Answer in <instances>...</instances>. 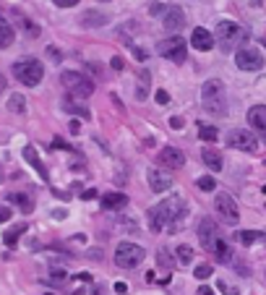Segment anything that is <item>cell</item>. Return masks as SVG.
Returning <instances> with one entry per match:
<instances>
[{"label": "cell", "instance_id": "obj_5", "mask_svg": "<svg viewBox=\"0 0 266 295\" xmlns=\"http://www.w3.org/2000/svg\"><path fill=\"white\" fill-rule=\"evenodd\" d=\"M13 76L18 78L24 86H37L44 76V65L37 58H21L13 63Z\"/></svg>", "mask_w": 266, "mask_h": 295}, {"label": "cell", "instance_id": "obj_42", "mask_svg": "<svg viewBox=\"0 0 266 295\" xmlns=\"http://www.w3.org/2000/svg\"><path fill=\"white\" fill-rule=\"evenodd\" d=\"M52 217H55V220H63V217H68V212H65V209H55Z\"/></svg>", "mask_w": 266, "mask_h": 295}, {"label": "cell", "instance_id": "obj_39", "mask_svg": "<svg viewBox=\"0 0 266 295\" xmlns=\"http://www.w3.org/2000/svg\"><path fill=\"white\" fill-rule=\"evenodd\" d=\"M68 131H71L73 136H78L81 133V123L78 120H71V123H68Z\"/></svg>", "mask_w": 266, "mask_h": 295}, {"label": "cell", "instance_id": "obj_19", "mask_svg": "<svg viewBox=\"0 0 266 295\" xmlns=\"http://www.w3.org/2000/svg\"><path fill=\"white\" fill-rule=\"evenodd\" d=\"M212 254H214V259L219 264H230V262H233V248H230V243L222 241V238L212 246Z\"/></svg>", "mask_w": 266, "mask_h": 295}, {"label": "cell", "instance_id": "obj_45", "mask_svg": "<svg viewBox=\"0 0 266 295\" xmlns=\"http://www.w3.org/2000/svg\"><path fill=\"white\" fill-rule=\"evenodd\" d=\"M47 52H50V58H52V60H60V52H57V50L52 47V44H50V47H47Z\"/></svg>", "mask_w": 266, "mask_h": 295}, {"label": "cell", "instance_id": "obj_12", "mask_svg": "<svg viewBox=\"0 0 266 295\" xmlns=\"http://www.w3.org/2000/svg\"><path fill=\"white\" fill-rule=\"evenodd\" d=\"M146 183L154 194H165V191L172 188V178L165 173V170H149L146 173Z\"/></svg>", "mask_w": 266, "mask_h": 295}, {"label": "cell", "instance_id": "obj_22", "mask_svg": "<svg viewBox=\"0 0 266 295\" xmlns=\"http://www.w3.org/2000/svg\"><path fill=\"white\" fill-rule=\"evenodd\" d=\"M201 160H204V165L209 167V170H214V173L222 170V154H219L217 149H204L201 152Z\"/></svg>", "mask_w": 266, "mask_h": 295}, {"label": "cell", "instance_id": "obj_51", "mask_svg": "<svg viewBox=\"0 0 266 295\" xmlns=\"http://www.w3.org/2000/svg\"><path fill=\"white\" fill-rule=\"evenodd\" d=\"M264 47H266V39H264Z\"/></svg>", "mask_w": 266, "mask_h": 295}, {"label": "cell", "instance_id": "obj_50", "mask_svg": "<svg viewBox=\"0 0 266 295\" xmlns=\"http://www.w3.org/2000/svg\"><path fill=\"white\" fill-rule=\"evenodd\" d=\"M99 3H110V0H99Z\"/></svg>", "mask_w": 266, "mask_h": 295}, {"label": "cell", "instance_id": "obj_49", "mask_svg": "<svg viewBox=\"0 0 266 295\" xmlns=\"http://www.w3.org/2000/svg\"><path fill=\"white\" fill-rule=\"evenodd\" d=\"M0 183H3V167H0Z\"/></svg>", "mask_w": 266, "mask_h": 295}, {"label": "cell", "instance_id": "obj_6", "mask_svg": "<svg viewBox=\"0 0 266 295\" xmlns=\"http://www.w3.org/2000/svg\"><path fill=\"white\" fill-rule=\"evenodd\" d=\"M60 84L65 86L68 94L78 97V99H84V97H89L91 92H94V81H91L89 76L78 73V71H63L60 73Z\"/></svg>", "mask_w": 266, "mask_h": 295}, {"label": "cell", "instance_id": "obj_41", "mask_svg": "<svg viewBox=\"0 0 266 295\" xmlns=\"http://www.w3.org/2000/svg\"><path fill=\"white\" fill-rule=\"evenodd\" d=\"M170 126H172V128H183V118H178V115L170 118Z\"/></svg>", "mask_w": 266, "mask_h": 295}, {"label": "cell", "instance_id": "obj_34", "mask_svg": "<svg viewBox=\"0 0 266 295\" xmlns=\"http://www.w3.org/2000/svg\"><path fill=\"white\" fill-rule=\"evenodd\" d=\"M217 290H219V293H225V295H240V290H238V288H230L225 280H219V282H217Z\"/></svg>", "mask_w": 266, "mask_h": 295}, {"label": "cell", "instance_id": "obj_29", "mask_svg": "<svg viewBox=\"0 0 266 295\" xmlns=\"http://www.w3.org/2000/svg\"><path fill=\"white\" fill-rule=\"evenodd\" d=\"M261 235L264 233H259V230H243V233H238V241L243 246H253L256 241H261Z\"/></svg>", "mask_w": 266, "mask_h": 295}, {"label": "cell", "instance_id": "obj_27", "mask_svg": "<svg viewBox=\"0 0 266 295\" xmlns=\"http://www.w3.org/2000/svg\"><path fill=\"white\" fill-rule=\"evenodd\" d=\"M175 254H178V264H183V267H188V264L193 262V256H196V254H193V248L186 246V243L178 246V251H175Z\"/></svg>", "mask_w": 266, "mask_h": 295}, {"label": "cell", "instance_id": "obj_44", "mask_svg": "<svg viewBox=\"0 0 266 295\" xmlns=\"http://www.w3.org/2000/svg\"><path fill=\"white\" fill-rule=\"evenodd\" d=\"M133 55H136L138 60H146V52H144L141 47H133Z\"/></svg>", "mask_w": 266, "mask_h": 295}, {"label": "cell", "instance_id": "obj_9", "mask_svg": "<svg viewBox=\"0 0 266 295\" xmlns=\"http://www.w3.org/2000/svg\"><path fill=\"white\" fill-rule=\"evenodd\" d=\"M235 63L240 71H261L264 68V55L259 47H240L235 52Z\"/></svg>", "mask_w": 266, "mask_h": 295}, {"label": "cell", "instance_id": "obj_33", "mask_svg": "<svg viewBox=\"0 0 266 295\" xmlns=\"http://www.w3.org/2000/svg\"><path fill=\"white\" fill-rule=\"evenodd\" d=\"M212 277V267L209 264H199L196 267V280H209Z\"/></svg>", "mask_w": 266, "mask_h": 295}, {"label": "cell", "instance_id": "obj_13", "mask_svg": "<svg viewBox=\"0 0 266 295\" xmlns=\"http://www.w3.org/2000/svg\"><path fill=\"white\" fill-rule=\"evenodd\" d=\"M159 165H165L167 170H180L186 165V154L175 146H165V149L159 152Z\"/></svg>", "mask_w": 266, "mask_h": 295}, {"label": "cell", "instance_id": "obj_24", "mask_svg": "<svg viewBox=\"0 0 266 295\" xmlns=\"http://www.w3.org/2000/svg\"><path fill=\"white\" fill-rule=\"evenodd\" d=\"M13 16H16V21H18V26H21V29H26L29 37H37V34H39V26H34V24H31V18L21 16V10H16V8H13Z\"/></svg>", "mask_w": 266, "mask_h": 295}, {"label": "cell", "instance_id": "obj_31", "mask_svg": "<svg viewBox=\"0 0 266 295\" xmlns=\"http://www.w3.org/2000/svg\"><path fill=\"white\" fill-rule=\"evenodd\" d=\"M199 136H201V141H217V128H212V126H201Z\"/></svg>", "mask_w": 266, "mask_h": 295}, {"label": "cell", "instance_id": "obj_10", "mask_svg": "<svg viewBox=\"0 0 266 295\" xmlns=\"http://www.w3.org/2000/svg\"><path fill=\"white\" fill-rule=\"evenodd\" d=\"M227 146H230V149H240V152H256L259 141H256V136H253L251 131L235 128V131H230V136H227Z\"/></svg>", "mask_w": 266, "mask_h": 295}, {"label": "cell", "instance_id": "obj_16", "mask_svg": "<svg viewBox=\"0 0 266 295\" xmlns=\"http://www.w3.org/2000/svg\"><path fill=\"white\" fill-rule=\"evenodd\" d=\"M21 154H24V160L37 170V175L42 178V180H47V167L42 165V160H39V154H37V149H34V146H24V149H21Z\"/></svg>", "mask_w": 266, "mask_h": 295}, {"label": "cell", "instance_id": "obj_2", "mask_svg": "<svg viewBox=\"0 0 266 295\" xmlns=\"http://www.w3.org/2000/svg\"><path fill=\"white\" fill-rule=\"evenodd\" d=\"M201 105L206 112H212L217 118L227 115V92H225V84L219 81V78H209V81L201 86Z\"/></svg>", "mask_w": 266, "mask_h": 295}, {"label": "cell", "instance_id": "obj_18", "mask_svg": "<svg viewBox=\"0 0 266 295\" xmlns=\"http://www.w3.org/2000/svg\"><path fill=\"white\" fill-rule=\"evenodd\" d=\"M248 123H251V128L266 131V105H253L248 110Z\"/></svg>", "mask_w": 266, "mask_h": 295}, {"label": "cell", "instance_id": "obj_17", "mask_svg": "<svg viewBox=\"0 0 266 295\" xmlns=\"http://www.w3.org/2000/svg\"><path fill=\"white\" fill-rule=\"evenodd\" d=\"M102 207H105L107 212L123 209V207H128V196L120 194V191H112V194H105V196H102Z\"/></svg>", "mask_w": 266, "mask_h": 295}, {"label": "cell", "instance_id": "obj_25", "mask_svg": "<svg viewBox=\"0 0 266 295\" xmlns=\"http://www.w3.org/2000/svg\"><path fill=\"white\" fill-rule=\"evenodd\" d=\"M63 110L71 112V115H78V118H86V120H89V110L81 107L78 102H73V99H63Z\"/></svg>", "mask_w": 266, "mask_h": 295}, {"label": "cell", "instance_id": "obj_30", "mask_svg": "<svg viewBox=\"0 0 266 295\" xmlns=\"http://www.w3.org/2000/svg\"><path fill=\"white\" fill-rule=\"evenodd\" d=\"M196 186H199L201 191H209V194H212V191H217V180L212 175H204V178L196 180Z\"/></svg>", "mask_w": 266, "mask_h": 295}, {"label": "cell", "instance_id": "obj_35", "mask_svg": "<svg viewBox=\"0 0 266 295\" xmlns=\"http://www.w3.org/2000/svg\"><path fill=\"white\" fill-rule=\"evenodd\" d=\"M10 214H13V212H10L8 204H0V222H8V220H10Z\"/></svg>", "mask_w": 266, "mask_h": 295}, {"label": "cell", "instance_id": "obj_36", "mask_svg": "<svg viewBox=\"0 0 266 295\" xmlns=\"http://www.w3.org/2000/svg\"><path fill=\"white\" fill-rule=\"evenodd\" d=\"M110 65H112V71H123V68H125V60L120 58V55H115V58L110 60Z\"/></svg>", "mask_w": 266, "mask_h": 295}, {"label": "cell", "instance_id": "obj_11", "mask_svg": "<svg viewBox=\"0 0 266 295\" xmlns=\"http://www.w3.org/2000/svg\"><path fill=\"white\" fill-rule=\"evenodd\" d=\"M199 241H201V246L206 251H212V246L219 241V228H217V222L212 217H204L199 222Z\"/></svg>", "mask_w": 266, "mask_h": 295}, {"label": "cell", "instance_id": "obj_48", "mask_svg": "<svg viewBox=\"0 0 266 295\" xmlns=\"http://www.w3.org/2000/svg\"><path fill=\"white\" fill-rule=\"evenodd\" d=\"M3 89H5V76L0 73V94H3Z\"/></svg>", "mask_w": 266, "mask_h": 295}, {"label": "cell", "instance_id": "obj_14", "mask_svg": "<svg viewBox=\"0 0 266 295\" xmlns=\"http://www.w3.org/2000/svg\"><path fill=\"white\" fill-rule=\"evenodd\" d=\"M183 24H186V13H183V8L178 5H170L165 10V18H162V26H165L167 31H178L183 29Z\"/></svg>", "mask_w": 266, "mask_h": 295}, {"label": "cell", "instance_id": "obj_28", "mask_svg": "<svg viewBox=\"0 0 266 295\" xmlns=\"http://www.w3.org/2000/svg\"><path fill=\"white\" fill-rule=\"evenodd\" d=\"M21 233H26L24 225H13V228H10V230L3 235V243H5V246H16V241H18Z\"/></svg>", "mask_w": 266, "mask_h": 295}, {"label": "cell", "instance_id": "obj_8", "mask_svg": "<svg viewBox=\"0 0 266 295\" xmlns=\"http://www.w3.org/2000/svg\"><path fill=\"white\" fill-rule=\"evenodd\" d=\"M214 212L219 214V220L227 222V225H238L240 220V212H238V204L230 194H217L214 199Z\"/></svg>", "mask_w": 266, "mask_h": 295}, {"label": "cell", "instance_id": "obj_38", "mask_svg": "<svg viewBox=\"0 0 266 295\" xmlns=\"http://www.w3.org/2000/svg\"><path fill=\"white\" fill-rule=\"evenodd\" d=\"M52 3H55L57 8H73V5L78 3V0H52Z\"/></svg>", "mask_w": 266, "mask_h": 295}, {"label": "cell", "instance_id": "obj_20", "mask_svg": "<svg viewBox=\"0 0 266 295\" xmlns=\"http://www.w3.org/2000/svg\"><path fill=\"white\" fill-rule=\"evenodd\" d=\"M81 24L89 26V29H99V26L107 24V16L102 13V10H86V13L81 16Z\"/></svg>", "mask_w": 266, "mask_h": 295}, {"label": "cell", "instance_id": "obj_15", "mask_svg": "<svg viewBox=\"0 0 266 295\" xmlns=\"http://www.w3.org/2000/svg\"><path fill=\"white\" fill-rule=\"evenodd\" d=\"M191 44L199 52H206V50H212L214 47V37H212V31H206L204 26H196L191 31Z\"/></svg>", "mask_w": 266, "mask_h": 295}, {"label": "cell", "instance_id": "obj_7", "mask_svg": "<svg viewBox=\"0 0 266 295\" xmlns=\"http://www.w3.org/2000/svg\"><path fill=\"white\" fill-rule=\"evenodd\" d=\"M157 52L162 55V58H167L170 63H186L188 58V44L183 37H170V39H162L157 44Z\"/></svg>", "mask_w": 266, "mask_h": 295}, {"label": "cell", "instance_id": "obj_40", "mask_svg": "<svg viewBox=\"0 0 266 295\" xmlns=\"http://www.w3.org/2000/svg\"><path fill=\"white\" fill-rule=\"evenodd\" d=\"M81 199H84V201H86V199H97V191L89 188V191H84V194H81Z\"/></svg>", "mask_w": 266, "mask_h": 295}, {"label": "cell", "instance_id": "obj_53", "mask_svg": "<svg viewBox=\"0 0 266 295\" xmlns=\"http://www.w3.org/2000/svg\"><path fill=\"white\" fill-rule=\"evenodd\" d=\"M44 295H50V293H44Z\"/></svg>", "mask_w": 266, "mask_h": 295}, {"label": "cell", "instance_id": "obj_21", "mask_svg": "<svg viewBox=\"0 0 266 295\" xmlns=\"http://www.w3.org/2000/svg\"><path fill=\"white\" fill-rule=\"evenodd\" d=\"M8 201L16 204V207H21V212H31L34 209V199L29 194H21V191H10L8 194Z\"/></svg>", "mask_w": 266, "mask_h": 295}, {"label": "cell", "instance_id": "obj_4", "mask_svg": "<svg viewBox=\"0 0 266 295\" xmlns=\"http://www.w3.org/2000/svg\"><path fill=\"white\" fill-rule=\"evenodd\" d=\"M146 259V248L138 246V243H131V241H123L115 248V264L120 269H136Z\"/></svg>", "mask_w": 266, "mask_h": 295}, {"label": "cell", "instance_id": "obj_3", "mask_svg": "<svg viewBox=\"0 0 266 295\" xmlns=\"http://www.w3.org/2000/svg\"><path fill=\"white\" fill-rule=\"evenodd\" d=\"M214 39L222 44V50L230 52L233 47H238V44H243V42L248 39V29L240 26V24H235V21H219Z\"/></svg>", "mask_w": 266, "mask_h": 295}, {"label": "cell", "instance_id": "obj_1", "mask_svg": "<svg viewBox=\"0 0 266 295\" xmlns=\"http://www.w3.org/2000/svg\"><path fill=\"white\" fill-rule=\"evenodd\" d=\"M186 201L180 196H170L165 201H159L157 207L149 209V228L154 233H162V230H178L183 217H186Z\"/></svg>", "mask_w": 266, "mask_h": 295}, {"label": "cell", "instance_id": "obj_47", "mask_svg": "<svg viewBox=\"0 0 266 295\" xmlns=\"http://www.w3.org/2000/svg\"><path fill=\"white\" fill-rule=\"evenodd\" d=\"M199 295H214L212 288H199Z\"/></svg>", "mask_w": 266, "mask_h": 295}, {"label": "cell", "instance_id": "obj_26", "mask_svg": "<svg viewBox=\"0 0 266 295\" xmlns=\"http://www.w3.org/2000/svg\"><path fill=\"white\" fill-rule=\"evenodd\" d=\"M8 110L16 112V115H21V112L26 110V99H24V94H10V97H8Z\"/></svg>", "mask_w": 266, "mask_h": 295}, {"label": "cell", "instance_id": "obj_37", "mask_svg": "<svg viewBox=\"0 0 266 295\" xmlns=\"http://www.w3.org/2000/svg\"><path fill=\"white\" fill-rule=\"evenodd\" d=\"M154 99L159 102V105H167V102H170V94L165 92V89H159V92L154 94Z\"/></svg>", "mask_w": 266, "mask_h": 295}, {"label": "cell", "instance_id": "obj_52", "mask_svg": "<svg viewBox=\"0 0 266 295\" xmlns=\"http://www.w3.org/2000/svg\"><path fill=\"white\" fill-rule=\"evenodd\" d=\"M264 194H266V186H264Z\"/></svg>", "mask_w": 266, "mask_h": 295}, {"label": "cell", "instance_id": "obj_43", "mask_svg": "<svg viewBox=\"0 0 266 295\" xmlns=\"http://www.w3.org/2000/svg\"><path fill=\"white\" fill-rule=\"evenodd\" d=\"M125 290H128V285H125V282H115V293H125Z\"/></svg>", "mask_w": 266, "mask_h": 295}, {"label": "cell", "instance_id": "obj_23", "mask_svg": "<svg viewBox=\"0 0 266 295\" xmlns=\"http://www.w3.org/2000/svg\"><path fill=\"white\" fill-rule=\"evenodd\" d=\"M13 44V29H10V24L0 16V47H10Z\"/></svg>", "mask_w": 266, "mask_h": 295}, {"label": "cell", "instance_id": "obj_46", "mask_svg": "<svg viewBox=\"0 0 266 295\" xmlns=\"http://www.w3.org/2000/svg\"><path fill=\"white\" fill-rule=\"evenodd\" d=\"M162 10H167V8H165V5H159V3L152 5V13H162Z\"/></svg>", "mask_w": 266, "mask_h": 295}, {"label": "cell", "instance_id": "obj_32", "mask_svg": "<svg viewBox=\"0 0 266 295\" xmlns=\"http://www.w3.org/2000/svg\"><path fill=\"white\" fill-rule=\"evenodd\" d=\"M157 262H159V267H165V269H172V264H175V262H172V256H167L165 248L157 254Z\"/></svg>", "mask_w": 266, "mask_h": 295}]
</instances>
